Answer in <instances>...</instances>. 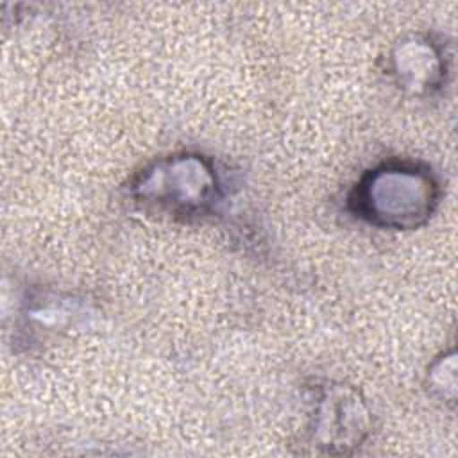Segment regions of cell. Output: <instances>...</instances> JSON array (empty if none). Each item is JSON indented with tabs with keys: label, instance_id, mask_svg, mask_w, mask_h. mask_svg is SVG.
Returning <instances> with one entry per match:
<instances>
[{
	"label": "cell",
	"instance_id": "obj_1",
	"mask_svg": "<svg viewBox=\"0 0 458 458\" xmlns=\"http://www.w3.org/2000/svg\"><path fill=\"white\" fill-rule=\"evenodd\" d=\"M438 186L428 170L390 163L370 170L351 197L354 211L379 227L411 229L433 211Z\"/></svg>",
	"mask_w": 458,
	"mask_h": 458
},
{
	"label": "cell",
	"instance_id": "obj_2",
	"mask_svg": "<svg viewBox=\"0 0 458 458\" xmlns=\"http://www.w3.org/2000/svg\"><path fill=\"white\" fill-rule=\"evenodd\" d=\"M134 197L145 208L172 216L202 215L215 202L216 175L200 156H170L140 174Z\"/></svg>",
	"mask_w": 458,
	"mask_h": 458
},
{
	"label": "cell",
	"instance_id": "obj_3",
	"mask_svg": "<svg viewBox=\"0 0 458 458\" xmlns=\"http://www.w3.org/2000/svg\"><path fill=\"white\" fill-rule=\"evenodd\" d=\"M369 431L367 410L356 394L335 388L322 395L311 426L313 445L327 453H347L349 447L360 445Z\"/></svg>",
	"mask_w": 458,
	"mask_h": 458
},
{
	"label": "cell",
	"instance_id": "obj_4",
	"mask_svg": "<svg viewBox=\"0 0 458 458\" xmlns=\"http://www.w3.org/2000/svg\"><path fill=\"white\" fill-rule=\"evenodd\" d=\"M394 63L399 81L415 91L433 86L440 77L438 55L424 41H410L399 47Z\"/></svg>",
	"mask_w": 458,
	"mask_h": 458
}]
</instances>
